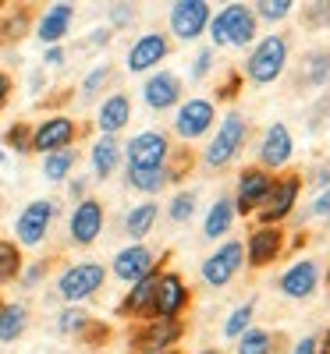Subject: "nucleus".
<instances>
[{"instance_id":"1","label":"nucleus","mask_w":330,"mask_h":354,"mask_svg":"<svg viewBox=\"0 0 330 354\" xmlns=\"http://www.w3.org/2000/svg\"><path fill=\"white\" fill-rule=\"evenodd\" d=\"M288 57H291L288 36H281V32L259 36V39L249 46V53H245L242 78H249L252 85H274V82H281V75L288 71Z\"/></svg>"},{"instance_id":"2","label":"nucleus","mask_w":330,"mask_h":354,"mask_svg":"<svg viewBox=\"0 0 330 354\" xmlns=\"http://www.w3.org/2000/svg\"><path fill=\"white\" fill-rule=\"evenodd\" d=\"M245 142H249V121L238 110H227L224 117H217V128H214V135H209L206 149H202V167H209V170L231 167L242 156Z\"/></svg>"},{"instance_id":"3","label":"nucleus","mask_w":330,"mask_h":354,"mask_svg":"<svg viewBox=\"0 0 330 354\" xmlns=\"http://www.w3.org/2000/svg\"><path fill=\"white\" fill-rule=\"evenodd\" d=\"M110 270L107 262H96V259H82V262H71L57 273V298L64 305H82L89 298H96L103 290Z\"/></svg>"},{"instance_id":"4","label":"nucleus","mask_w":330,"mask_h":354,"mask_svg":"<svg viewBox=\"0 0 330 354\" xmlns=\"http://www.w3.org/2000/svg\"><path fill=\"white\" fill-rule=\"evenodd\" d=\"M61 213L57 198H33L28 205H21V213L15 216V245L18 248H40L50 238V227Z\"/></svg>"},{"instance_id":"5","label":"nucleus","mask_w":330,"mask_h":354,"mask_svg":"<svg viewBox=\"0 0 330 354\" xmlns=\"http://www.w3.org/2000/svg\"><path fill=\"white\" fill-rule=\"evenodd\" d=\"M302 174H295V170H284L281 177H274V185H270L263 205L256 209V220L263 227H284V220L295 213V205H298V195H302Z\"/></svg>"},{"instance_id":"6","label":"nucleus","mask_w":330,"mask_h":354,"mask_svg":"<svg viewBox=\"0 0 330 354\" xmlns=\"http://www.w3.org/2000/svg\"><path fill=\"white\" fill-rule=\"evenodd\" d=\"M217 128V103L206 100V96H189L174 106V121L171 131L182 138V142H199L206 135H214Z\"/></svg>"},{"instance_id":"7","label":"nucleus","mask_w":330,"mask_h":354,"mask_svg":"<svg viewBox=\"0 0 330 354\" xmlns=\"http://www.w3.org/2000/svg\"><path fill=\"white\" fill-rule=\"evenodd\" d=\"M185 337V322L182 319H142L128 333V351L132 354H160L174 351L177 340Z\"/></svg>"},{"instance_id":"8","label":"nucleus","mask_w":330,"mask_h":354,"mask_svg":"<svg viewBox=\"0 0 330 354\" xmlns=\"http://www.w3.org/2000/svg\"><path fill=\"white\" fill-rule=\"evenodd\" d=\"M121 149H125V167L128 170H157V167H167L174 145H171V135L167 131L146 128V131L132 135Z\"/></svg>"},{"instance_id":"9","label":"nucleus","mask_w":330,"mask_h":354,"mask_svg":"<svg viewBox=\"0 0 330 354\" xmlns=\"http://www.w3.org/2000/svg\"><path fill=\"white\" fill-rule=\"evenodd\" d=\"M242 270H245V245H242V241H234V238L220 241L214 252H209V255L199 262V277H202V283H206V287H214V290L227 287Z\"/></svg>"},{"instance_id":"10","label":"nucleus","mask_w":330,"mask_h":354,"mask_svg":"<svg viewBox=\"0 0 330 354\" xmlns=\"http://www.w3.org/2000/svg\"><path fill=\"white\" fill-rule=\"evenodd\" d=\"M82 128L75 117L68 113H46L43 121L33 124V153L50 156V153H61V149H75Z\"/></svg>"},{"instance_id":"11","label":"nucleus","mask_w":330,"mask_h":354,"mask_svg":"<svg viewBox=\"0 0 330 354\" xmlns=\"http://www.w3.org/2000/svg\"><path fill=\"white\" fill-rule=\"evenodd\" d=\"M209 18H214V4L206 0H174L167 11V28L177 43H196L206 36Z\"/></svg>"},{"instance_id":"12","label":"nucleus","mask_w":330,"mask_h":354,"mask_svg":"<svg viewBox=\"0 0 330 354\" xmlns=\"http://www.w3.org/2000/svg\"><path fill=\"white\" fill-rule=\"evenodd\" d=\"M103 227H107V205L89 195V198L75 202V209L68 216V241L75 248H93L100 241Z\"/></svg>"},{"instance_id":"13","label":"nucleus","mask_w":330,"mask_h":354,"mask_svg":"<svg viewBox=\"0 0 330 354\" xmlns=\"http://www.w3.org/2000/svg\"><path fill=\"white\" fill-rule=\"evenodd\" d=\"M189 305H192V290H189L185 277L177 270H160L149 319H182L189 312Z\"/></svg>"},{"instance_id":"14","label":"nucleus","mask_w":330,"mask_h":354,"mask_svg":"<svg viewBox=\"0 0 330 354\" xmlns=\"http://www.w3.org/2000/svg\"><path fill=\"white\" fill-rule=\"evenodd\" d=\"M171 57V36L167 32H142L125 53V68L128 75H153L160 64Z\"/></svg>"},{"instance_id":"15","label":"nucleus","mask_w":330,"mask_h":354,"mask_svg":"<svg viewBox=\"0 0 330 354\" xmlns=\"http://www.w3.org/2000/svg\"><path fill=\"white\" fill-rule=\"evenodd\" d=\"M242 245H245V266H249V270H266V266H274L284 255L288 234H284V227H263V223H256Z\"/></svg>"},{"instance_id":"16","label":"nucleus","mask_w":330,"mask_h":354,"mask_svg":"<svg viewBox=\"0 0 330 354\" xmlns=\"http://www.w3.org/2000/svg\"><path fill=\"white\" fill-rule=\"evenodd\" d=\"M320 280H323V270H320V262L302 255V259H295L288 270L277 277V290L284 294L288 301H309L313 294L320 290Z\"/></svg>"},{"instance_id":"17","label":"nucleus","mask_w":330,"mask_h":354,"mask_svg":"<svg viewBox=\"0 0 330 354\" xmlns=\"http://www.w3.org/2000/svg\"><path fill=\"white\" fill-rule=\"evenodd\" d=\"M110 277H117L121 283H135V280H142V277H149V273H157L160 270V255L149 248L146 241L142 245H125L121 252H117L114 259H110Z\"/></svg>"},{"instance_id":"18","label":"nucleus","mask_w":330,"mask_h":354,"mask_svg":"<svg viewBox=\"0 0 330 354\" xmlns=\"http://www.w3.org/2000/svg\"><path fill=\"white\" fill-rule=\"evenodd\" d=\"M295 156V138H291V128L284 121H274L263 128V138H259V149H256V167H263L266 174L274 170H284Z\"/></svg>"},{"instance_id":"19","label":"nucleus","mask_w":330,"mask_h":354,"mask_svg":"<svg viewBox=\"0 0 330 354\" xmlns=\"http://www.w3.org/2000/svg\"><path fill=\"white\" fill-rule=\"evenodd\" d=\"M139 93H142V103H146L149 110L167 113V110H174L177 103L185 100V82H182V75L160 68V71H153V75H146V82H142Z\"/></svg>"},{"instance_id":"20","label":"nucleus","mask_w":330,"mask_h":354,"mask_svg":"<svg viewBox=\"0 0 330 354\" xmlns=\"http://www.w3.org/2000/svg\"><path fill=\"white\" fill-rule=\"evenodd\" d=\"M270 185H274V174H266L263 167H245L238 174V185H234V216H256V209L263 205Z\"/></svg>"},{"instance_id":"21","label":"nucleus","mask_w":330,"mask_h":354,"mask_svg":"<svg viewBox=\"0 0 330 354\" xmlns=\"http://www.w3.org/2000/svg\"><path fill=\"white\" fill-rule=\"evenodd\" d=\"M224 15V36H227V46L234 50H245L259 39V21L252 15V4H224L220 8Z\"/></svg>"},{"instance_id":"22","label":"nucleus","mask_w":330,"mask_h":354,"mask_svg":"<svg viewBox=\"0 0 330 354\" xmlns=\"http://www.w3.org/2000/svg\"><path fill=\"white\" fill-rule=\"evenodd\" d=\"M71 21H75V4H64V0H57L50 4L40 18H36V39L46 46H64L68 32H71Z\"/></svg>"},{"instance_id":"23","label":"nucleus","mask_w":330,"mask_h":354,"mask_svg":"<svg viewBox=\"0 0 330 354\" xmlns=\"http://www.w3.org/2000/svg\"><path fill=\"white\" fill-rule=\"evenodd\" d=\"M132 124V96L128 93H110L96 106V131L107 138H117Z\"/></svg>"},{"instance_id":"24","label":"nucleus","mask_w":330,"mask_h":354,"mask_svg":"<svg viewBox=\"0 0 330 354\" xmlns=\"http://www.w3.org/2000/svg\"><path fill=\"white\" fill-rule=\"evenodd\" d=\"M157 280H160V270L157 273H149L142 280H135L128 290H125V298L117 301V319H149V308H153V294H157Z\"/></svg>"},{"instance_id":"25","label":"nucleus","mask_w":330,"mask_h":354,"mask_svg":"<svg viewBox=\"0 0 330 354\" xmlns=\"http://www.w3.org/2000/svg\"><path fill=\"white\" fill-rule=\"evenodd\" d=\"M157 220H160V205L153 198H142V202L128 205L125 216H121V230H125L128 245H142L149 234H153Z\"/></svg>"},{"instance_id":"26","label":"nucleus","mask_w":330,"mask_h":354,"mask_svg":"<svg viewBox=\"0 0 330 354\" xmlns=\"http://www.w3.org/2000/svg\"><path fill=\"white\" fill-rule=\"evenodd\" d=\"M125 160V149L117 138H107V135H96L93 145H89V170H93V181H110L117 174Z\"/></svg>"},{"instance_id":"27","label":"nucleus","mask_w":330,"mask_h":354,"mask_svg":"<svg viewBox=\"0 0 330 354\" xmlns=\"http://www.w3.org/2000/svg\"><path fill=\"white\" fill-rule=\"evenodd\" d=\"M234 202H231V195H217L214 198V205L206 209V216H202V238L206 241H220V238H227L231 234V227H234Z\"/></svg>"},{"instance_id":"28","label":"nucleus","mask_w":330,"mask_h":354,"mask_svg":"<svg viewBox=\"0 0 330 354\" xmlns=\"http://www.w3.org/2000/svg\"><path fill=\"white\" fill-rule=\"evenodd\" d=\"M28 319H33V312H28L25 301H4L0 305V344H18L28 330Z\"/></svg>"},{"instance_id":"29","label":"nucleus","mask_w":330,"mask_h":354,"mask_svg":"<svg viewBox=\"0 0 330 354\" xmlns=\"http://www.w3.org/2000/svg\"><path fill=\"white\" fill-rule=\"evenodd\" d=\"M33 32V11L28 8H8L0 18V46H15Z\"/></svg>"},{"instance_id":"30","label":"nucleus","mask_w":330,"mask_h":354,"mask_svg":"<svg viewBox=\"0 0 330 354\" xmlns=\"http://www.w3.org/2000/svg\"><path fill=\"white\" fill-rule=\"evenodd\" d=\"M125 185L132 192L146 195V198H153V195H160L171 185V174H167V167H157V170H128L125 167Z\"/></svg>"},{"instance_id":"31","label":"nucleus","mask_w":330,"mask_h":354,"mask_svg":"<svg viewBox=\"0 0 330 354\" xmlns=\"http://www.w3.org/2000/svg\"><path fill=\"white\" fill-rule=\"evenodd\" d=\"M330 82V50H313L306 53L302 61V71H298V85H309V88H320Z\"/></svg>"},{"instance_id":"32","label":"nucleus","mask_w":330,"mask_h":354,"mask_svg":"<svg viewBox=\"0 0 330 354\" xmlns=\"http://www.w3.org/2000/svg\"><path fill=\"white\" fill-rule=\"evenodd\" d=\"M75 167H78V149H61V153H50V156H43V177L50 185H64L68 177L75 174Z\"/></svg>"},{"instance_id":"33","label":"nucleus","mask_w":330,"mask_h":354,"mask_svg":"<svg viewBox=\"0 0 330 354\" xmlns=\"http://www.w3.org/2000/svg\"><path fill=\"white\" fill-rule=\"evenodd\" d=\"M274 351H277V333H270L263 326H249L234 340V354H274Z\"/></svg>"},{"instance_id":"34","label":"nucleus","mask_w":330,"mask_h":354,"mask_svg":"<svg viewBox=\"0 0 330 354\" xmlns=\"http://www.w3.org/2000/svg\"><path fill=\"white\" fill-rule=\"evenodd\" d=\"M89 326H93V315H89L82 305H64L61 312H57V333L61 337H85Z\"/></svg>"},{"instance_id":"35","label":"nucleus","mask_w":330,"mask_h":354,"mask_svg":"<svg viewBox=\"0 0 330 354\" xmlns=\"http://www.w3.org/2000/svg\"><path fill=\"white\" fill-rule=\"evenodd\" d=\"M21 270H25L21 248L11 238H0V287H4V283H18Z\"/></svg>"},{"instance_id":"36","label":"nucleus","mask_w":330,"mask_h":354,"mask_svg":"<svg viewBox=\"0 0 330 354\" xmlns=\"http://www.w3.org/2000/svg\"><path fill=\"white\" fill-rule=\"evenodd\" d=\"M110 82H114V68H110V64H93V68H89V75L82 78V85H78V96H82L85 103H93Z\"/></svg>"},{"instance_id":"37","label":"nucleus","mask_w":330,"mask_h":354,"mask_svg":"<svg viewBox=\"0 0 330 354\" xmlns=\"http://www.w3.org/2000/svg\"><path fill=\"white\" fill-rule=\"evenodd\" d=\"M252 315H256V298L234 305V308L227 312V319H224V337H227V340H238V337L252 326Z\"/></svg>"},{"instance_id":"38","label":"nucleus","mask_w":330,"mask_h":354,"mask_svg":"<svg viewBox=\"0 0 330 354\" xmlns=\"http://www.w3.org/2000/svg\"><path fill=\"white\" fill-rule=\"evenodd\" d=\"M252 15H256V21L281 25L295 15V0H259V4H252Z\"/></svg>"},{"instance_id":"39","label":"nucleus","mask_w":330,"mask_h":354,"mask_svg":"<svg viewBox=\"0 0 330 354\" xmlns=\"http://www.w3.org/2000/svg\"><path fill=\"white\" fill-rule=\"evenodd\" d=\"M196 202H199V195H196L192 188L174 192L171 202H167V220H174V223H189V220L196 216Z\"/></svg>"},{"instance_id":"40","label":"nucleus","mask_w":330,"mask_h":354,"mask_svg":"<svg viewBox=\"0 0 330 354\" xmlns=\"http://www.w3.org/2000/svg\"><path fill=\"white\" fill-rule=\"evenodd\" d=\"M18 153V156H28L33 153V124L28 121H15L8 131H4V153Z\"/></svg>"},{"instance_id":"41","label":"nucleus","mask_w":330,"mask_h":354,"mask_svg":"<svg viewBox=\"0 0 330 354\" xmlns=\"http://www.w3.org/2000/svg\"><path fill=\"white\" fill-rule=\"evenodd\" d=\"M214 61H217V50H209V46L196 50L192 64H189V82H206L209 75H214V68H217Z\"/></svg>"},{"instance_id":"42","label":"nucleus","mask_w":330,"mask_h":354,"mask_svg":"<svg viewBox=\"0 0 330 354\" xmlns=\"http://www.w3.org/2000/svg\"><path fill=\"white\" fill-rule=\"evenodd\" d=\"M46 273H50V259L25 262V270H21V277H18V287H21V290H36V287L46 280Z\"/></svg>"},{"instance_id":"43","label":"nucleus","mask_w":330,"mask_h":354,"mask_svg":"<svg viewBox=\"0 0 330 354\" xmlns=\"http://www.w3.org/2000/svg\"><path fill=\"white\" fill-rule=\"evenodd\" d=\"M302 21L309 28H327L330 25V4L327 0H320V4H306L302 8Z\"/></svg>"},{"instance_id":"44","label":"nucleus","mask_w":330,"mask_h":354,"mask_svg":"<svg viewBox=\"0 0 330 354\" xmlns=\"http://www.w3.org/2000/svg\"><path fill=\"white\" fill-rule=\"evenodd\" d=\"M135 21V8L132 4H110L107 8V25L114 28V32H117V28H128Z\"/></svg>"},{"instance_id":"45","label":"nucleus","mask_w":330,"mask_h":354,"mask_svg":"<svg viewBox=\"0 0 330 354\" xmlns=\"http://www.w3.org/2000/svg\"><path fill=\"white\" fill-rule=\"evenodd\" d=\"M110 39H114V28L110 25H96V28H89L85 46L89 50H100V46H110Z\"/></svg>"},{"instance_id":"46","label":"nucleus","mask_w":330,"mask_h":354,"mask_svg":"<svg viewBox=\"0 0 330 354\" xmlns=\"http://www.w3.org/2000/svg\"><path fill=\"white\" fill-rule=\"evenodd\" d=\"M238 85H242V71H227V78L217 85V100H234Z\"/></svg>"},{"instance_id":"47","label":"nucleus","mask_w":330,"mask_h":354,"mask_svg":"<svg viewBox=\"0 0 330 354\" xmlns=\"http://www.w3.org/2000/svg\"><path fill=\"white\" fill-rule=\"evenodd\" d=\"M306 216H316V220H330V188H323L316 198H313V205H309V213Z\"/></svg>"},{"instance_id":"48","label":"nucleus","mask_w":330,"mask_h":354,"mask_svg":"<svg viewBox=\"0 0 330 354\" xmlns=\"http://www.w3.org/2000/svg\"><path fill=\"white\" fill-rule=\"evenodd\" d=\"M64 64H68V50L64 46H46L43 50V68H53L57 71V68H64Z\"/></svg>"},{"instance_id":"49","label":"nucleus","mask_w":330,"mask_h":354,"mask_svg":"<svg viewBox=\"0 0 330 354\" xmlns=\"http://www.w3.org/2000/svg\"><path fill=\"white\" fill-rule=\"evenodd\" d=\"M89 181H93V177H68V198L71 202H82V198H89Z\"/></svg>"},{"instance_id":"50","label":"nucleus","mask_w":330,"mask_h":354,"mask_svg":"<svg viewBox=\"0 0 330 354\" xmlns=\"http://www.w3.org/2000/svg\"><path fill=\"white\" fill-rule=\"evenodd\" d=\"M309 181H313L320 192H323V188H330V163H320V167L309 174Z\"/></svg>"},{"instance_id":"51","label":"nucleus","mask_w":330,"mask_h":354,"mask_svg":"<svg viewBox=\"0 0 330 354\" xmlns=\"http://www.w3.org/2000/svg\"><path fill=\"white\" fill-rule=\"evenodd\" d=\"M11 93H15V82H11V75H8V71H0V110H4V106L11 103Z\"/></svg>"},{"instance_id":"52","label":"nucleus","mask_w":330,"mask_h":354,"mask_svg":"<svg viewBox=\"0 0 330 354\" xmlns=\"http://www.w3.org/2000/svg\"><path fill=\"white\" fill-rule=\"evenodd\" d=\"M288 354H316V337H302V340H295Z\"/></svg>"},{"instance_id":"53","label":"nucleus","mask_w":330,"mask_h":354,"mask_svg":"<svg viewBox=\"0 0 330 354\" xmlns=\"http://www.w3.org/2000/svg\"><path fill=\"white\" fill-rule=\"evenodd\" d=\"M43 85H46V71H33V75H28V88H33V96L43 93Z\"/></svg>"},{"instance_id":"54","label":"nucleus","mask_w":330,"mask_h":354,"mask_svg":"<svg viewBox=\"0 0 330 354\" xmlns=\"http://www.w3.org/2000/svg\"><path fill=\"white\" fill-rule=\"evenodd\" d=\"M316 354H330V326L323 330V337H316Z\"/></svg>"},{"instance_id":"55","label":"nucleus","mask_w":330,"mask_h":354,"mask_svg":"<svg viewBox=\"0 0 330 354\" xmlns=\"http://www.w3.org/2000/svg\"><path fill=\"white\" fill-rule=\"evenodd\" d=\"M196 354H224L220 347H202V351H196Z\"/></svg>"},{"instance_id":"56","label":"nucleus","mask_w":330,"mask_h":354,"mask_svg":"<svg viewBox=\"0 0 330 354\" xmlns=\"http://www.w3.org/2000/svg\"><path fill=\"white\" fill-rule=\"evenodd\" d=\"M4 160H8V153H4V149H0V167H4Z\"/></svg>"},{"instance_id":"57","label":"nucleus","mask_w":330,"mask_h":354,"mask_svg":"<svg viewBox=\"0 0 330 354\" xmlns=\"http://www.w3.org/2000/svg\"><path fill=\"white\" fill-rule=\"evenodd\" d=\"M160 354H177V351H160Z\"/></svg>"},{"instance_id":"58","label":"nucleus","mask_w":330,"mask_h":354,"mask_svg":"<svg viewBox=\"0 0 330 354\" xmlns=\"http://www.w3.org/2000/svg\"><path fill=\"white\" fill-rule=\"evenodd\" d=\"M0 305H4V294H0Z\"/></svg>"},{"instance_id":"59","label":"nucleus","mask_w":330,"mask_h":354,"mask_svg":"<svg viewBox=\"0 0 330 354\" xmlns=\"http://www.w3.org/2000/svg\"><path fill=\"white\" fill-rule=\"evenodd\" d=\"M0 8H4V0H0Z\"/></svg>"},{"instance_id":"60","label":"nucleus","mask_w":330,"mask_h":354,"mask_svg":"<svg viewBox=\"0 0 330 354\" xmlns=\"http://www.w3.org/2000/svg\"><path fill=\"white\" fill-rule=\"evenodd\" d=\"M327 223H330V220H327Z\"/></svg>"}]
</instances>
